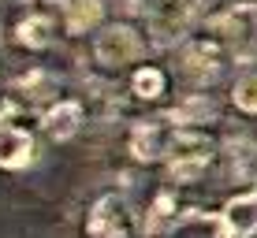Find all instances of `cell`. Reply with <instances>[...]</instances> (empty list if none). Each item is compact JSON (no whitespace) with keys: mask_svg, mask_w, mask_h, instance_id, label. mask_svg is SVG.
<instances>
[{"mask_svg":"<svg viewBox=\"0 0 257 238\" xmlns=\"http://www.w3.org/2000/svg\"><path fill=\"white\" fill-rule=\"evenodd\" d=\"M67 30V0H19L12 19V41L19 49L41 52L56 41V30Z\"/></svg>","mask_w":257,"mask_h":238,"instance_id":"obj_1","label":"cell"},{"mask_svg":"<svg viewBox=\"0 0 257 238\" xmlns=\"http://www.w3.org/2000/svg\"><path fill=\"white\" fill-rule=\"evenodd\" d=\"M212 156H216V138L205 127H179V123L172 127L164 160L175 182H194L198 175H205Z\"/></svg>","mask_w":257,"mask_h":238,"instance_id":"obj_2","label":"cell"},{"mask_svg":"<svg viewBox=\"0 0 257 238\" xmlns=\"http://www.w3.org/2000/svg\"><path fill=\"white\" fill-rule=\"evenodd\" d=\"M227 60H235V56L227 52V45L216 34H209V38H187L179 45V52H175V75L187 86H209L224 75Z\"/></svg>","mask_w":257,"mask_h":238,"instance_id":"obj_3","label":"cell"},{"mask_svg":"<svg viewBox=\"0 0 257 238\" xmlns=\"http://www.w3.org/2000/svg\"><path fill=\"white\" fill-rule=\"evenodd\" d=\"M209 30L224 41L235 60L257 64V0H242V4L227 8L220 19H212Z\"/></svg>","mask_w":257,"mask_h":238,"instance_id":"obj_4","label":"cell"},{"mask_svg":"<svg viewBox=\"0 0 257 238\" xmlns=\"http://www.w3.org/2000/svg\"><path fill=\"white\" fill-rule=\"evenodd\" d=\"M142 15L157 49H179L194 23V0H149Z\"/></svg>","mask_w":257,"mask_h":238,"instance_id":"obj_5","label":"cell"},{"mask_svg":"<svg viewBox=\"0 0 257 238\" xmlns=\"http://www.w3.org/2000/svg\"><path fill=\"white\" fill-rule=\"evenodd\" d=\"M142 52H146V41L131 23H112L93 38V60L108 71H119V67L142 60Z\"/></svg>","mask_w":257,"mask_h":238,"instance_id":"obj_6","label":"cell"},{"mask_svg":"<svg viewBox=\"0 0 257 238\" xmlns=\"http://www.w3.org/2000/svg\"><path fill=\"white\" fill-rule=\"evenodd\" d=\"M131 234H135V212H131L127 197H119V193L97 197L90 216H86V238H131Z\"/></svg>","mask_w":257,"mask_h":238,"instance_id":"obj_7","label":"cell"},{"mask_svg":"<svg viewBox=\"0 0 257 238\" xmlns=\"http://www.w3.org/2000/svg\"><path fill=\"white\" fill-rule=\"evenodd\" d=\"M56 78L49 71H41V67H34V71H26L23 78H15L12 86H8V104L4 108H19V112H45L49 104H56Z\"/></svg>","mask_w":257,"mask_h":238,"instance_id":"obj_8","label":"cell"},{"mask_svg":"<svg viewBox=\"0 0 257 238\" xmlns=\"http://www.w3.org/2000/svg\"><path fill=\"white\" fill-rule=\"evenodd\" d=\"M172 119H142L131 127V134H127V149H131V156L142 164H153V160H164L168 156V138H172V127H168Z\"/></svg>","mask_w":257,"mask_h":238,"instance_id":"obj_9","label":"cell"},{"mask_svg":"<svg viewBox=\"0 0 257 238\" xmlns=\"http://www.w3.org/2000/svg\"><path fill=\"white\" fill-rule=\"evenodd\" d=\"M34 164V138L23 127L8 123V108H0V167L4 171H19Z\"/></svg>","mask_w":257,"mask_h":238,"instance_id":"obj_10","label":"cell"},{"mask_svg":"<svg viewBox=\"0 0 257 238\" xmlns=\"http://www.w3.org/2000/svg\"><path fill=\"white\" fill-rule=\"evenodd\" d=\"M220 219H224V227H227L231 238H253L257 234V186L246 190V193H235L224 205Z\"/></svg>","mask_w":257,"mask_h":238,"instance_id":"obj_11","label":"cell"},{"mask_svg":"<svg viewBox=\"0 0 257 238\" xmlns=\"http://www.w3.org/2000/svg\"><path fill=\"white\" fill-rule=\"evenodd\" d=\"M78 127H82V104L78 101H56L41 112V130H45V138H52V142L75 138Z\"/></svg>","mask_w":257,"mask_h":238,"instance_id":"obj_12","label":"cell"},{"mask_svg":"<svg viewBox=\"0 0 257 238\" xmlns=\"http://www.w3.org/2000/svg\"><path fill=\"white\" fill-rule=\"evenodd\" d=\"M179 201H175V190H161L153 197V205L146 208V234H164V231H175L179 227Z\"/></svg>","mask_w":257,"mask_h":238,"instance_id":"obj_13","label":"cell"},{"mask_svg":"<svg viewBox=\"0 0 257 238\" xmlns=\"http://www.w3.org/2000/svg\"><path fill=\"white\" fill-rule=\"evenodd\" d=\"M168 119L179 123V127H209V123H216V104H212L209 97L194 93V97H183V101L168 112Z\"/></svg>","mask_w":257,"mask_h":238,"instance_id":"obj_14","label":"cell"},{"mask_svg":"<svg viewBox=\"0 0 257 238\" xmlns=\"http://www.w3.org/2000/svg\"><path fill=\"white\" fill-rule=\"evenodd\" d=\"M227 164L238 182H257V142L250 138H235L227 142Z\"/></svg>","mask_w":257,"mask_h":238,"instance_id":"obj_15","label":"cell"},{"mask_svg":"<svg viewBox=\"0 0 257 238\" xmlns=\"http://www.w3.org/2000/svg\"><path fill=\"white\" fill-rule=\"evenodd\" d=\"M104 4L101 0H67V34H86L101 23Z\"/></svg>","mask_w":257,"mask_h":238,"instance_id":"obj_16","label":"cell"},{"mask_svg":"<svg viewBox=\"0 0 257 238\" xmlns=\"http://www.w3.org/2000/svg\"><path fill=\"white\" fill-rule=\"evenodd\" d=\"M164 86H168V78L161 67H135V75H131V93L138 101H161Z\"/></svg>","mask_w":257,"mask_h":238,"instance_id":"obj_17","label":"cell"},{"mask_svg":"<svg viewBox=\"0 0 257 238\" xmlns=\"http://www.w3.org/2000/svg\"><path fill=\"white\" fill-rule=\"evenodd\" d=\"M231 101H235L238 112H246V116H257V71H246V75L235 82Z\"/></svg>","mask_w":257,"mask_h":238,"instance_id":"obj_18","label":"cell"}]
</instances>
